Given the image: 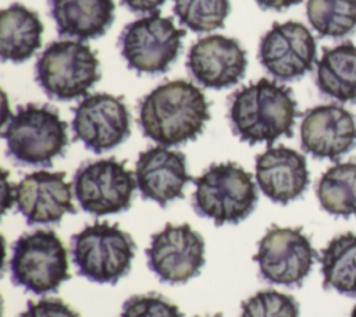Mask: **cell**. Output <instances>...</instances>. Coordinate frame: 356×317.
Wrapping results in <instances>:
<instances>
[{"instance_id":"cell-16","label":"cell","mask_w":356,"mask_h":317,"mask_svg":"<svg viewBox=\"0 0 356 317\" xmlns=\"http://www.w3.org/2000/svg\"><path fill=\"white\" fill-rule=\"evenodd\" d=\"M300 145L316 158L337 160L356 146V117L338 104L312 107L300 122Z\"/></svg>"},{"instance_id":"cell-29","label":"cell","mask_w":356,"mask_h":317,"mask_svg":"<svg viewBox=\"0 0 356 317\" xmlns=\"http://www.w3.org/2000/svg\"><path fill=\"white\" fill-rule=\"evenodd\" d=\"M124 7L136 14H154L165 3V0H120Z\"/></svg>"},{"instance_id":"cell-8","label":"cell","mask_w":356,"mask_h":317,"mask_svg":"<svg viewBox=\"0 0 356 317\" xmlns=\"http://www.w3.org/2000/svg\"><path fill=\"white\" fill-rule=\"evenodd\" d=\"M186 32L160 13L138 18L124 26L118 47L129 70L138 74H164L178 58Z\"/></svg>"},{"instance_id":"cell-17","label":"cell","mask_w":356,"mask_h":317,"mask_svg":"<svg viewBox=\"0 0 356 317\" xmlns=\"http://www.w3.org/2000/svg\"><path fill=\"white\" fill-rule=\"evenodd\" d=\"M134 175L142 197L153 200L161 207L181 199L185 185L192 179L188 174L185 154L165 146L140 152Z\"/></svg>"},{"instance_id":"cell-1","label":"cell","mask_w":356,"mask_h":317,"mask_svg":"<svg viewBox=\"0 0 356 317\" xmlns=\"http://www.w3.org/2000/svg\"><path fill=\"white\" fill-rule=\"evenodd\" d=\"M209 120L210 104L204 93L185 79L160 83L138 104L143 135L165 147L195 140Z\"/></svg>"},{"instance_id":"cell-15","label":"cell","mask_w":356,"mask_h":317,"mask_svg":"<svg viewBox=\"0 0 356 317\" xmlns=\"http://www.w3.org/2000/svg\"><path fill=\"white\" fill-rule=\"evenodd\" d=\"M246 67L248 57L241 43L218 33L196 40L186 57L191 76L199 85L216 90L236 85L245 76Z\"/></svg>"},{"instance_id":"cell-3","label":"cell","mask_w":356,"mask_h":317,"mask_svg":"<svg viewBox=\"0 0 356 317\" xmlns=\"http://www.w3.org/2000/svg\"><path fill=\"white\" fill-rule=\"evenodd\" d=\"M67 122L49 104L28 103L10 115L1 138L8 157L24 167H51L68 145Z\"/></svg>"},{"instance_id":"cell-27","label":"cell","mask_w":356,"mask_h":317,"mask_svg":"<svg viewBox=\"0 0 356 317\" xmlns=\"http://www.w3.org/2000/svg\"><path fill=\"white\" fill-rule=\"evenodd\" d=\"M118 317H184L177 304L159 293L134 295L121 307Z\"/></svg>"},{"instance_id":"cell-4","label":"cell","mask_w":356,"mask_h":317,"mask_svg":"<svg viewBox=\"0 0 356 317\" xmlns=\"http://www.w3.org/2000/svg\"><path fill=\"white\" fill-rule=\"evenodd\" d=\"M193 184V210L217 227L243 221L257 204V188L252 175L232 161L211 164Z\"/></svg>"},{"instance_id":"cell-30","label":"cell","mask_w":356,"mask_h":317,"mask_svg":"<svg viewBox=\"0 0 356 317\" xmlns=\"http://www.w3.org/2000/svg\"><path fill=\"white\" fill-rule=\"evenodd\" d=\"M257 6L263 10H275L282 11L295 4H299L302 0H254Z\"/></svg>"},{"instance_id":"cell-25","label":"cell","mask_w":356,"mask_h":317,"mask_svg":"<svg viewBox=\"0 0 356 317\" xmlns=\"http://www.w3.org/2000/svg\"><path fill=\"white\" fill-rule=\"evenodd\" d=\"M179 24L192 32H211L224 26L231 11L229 0H172Z\"/></svg>"},{"instance_id":"cell-6","label":"cell","mask_w":356,"mask_h":317,"mask_svg":"<svg viewBox=\"0 0 356 317\" xmlns=\"http://www.w3.org/2000/svg\"><path fill=\"white\" fill-rule=\"evenodd\" d=\"M136 245L118 224L95 222L71 236V256L81 277L117 284L131 270Z\"/></svg>"},{"instance_id":"cell-5","label":"cell","mask_w":356,"mask_h":317,"mask_svg":"<svg viewBox=\"0 0 356 317\" xmlns=\"http://www.w3.org/2000/svg\"><path fill=\"white\" fill-rule=\"evenodd\" d=\"M11 282L33 295L56 292L70 279L67 249L53 229H35L21 235L11 247Z\"/></svg>"},{"instance_id":"cell-12","label":"cell","mask_w":356,"mask_h":317,"mask_svg":"<svg viewBox=\"0 0 356 317\" xmlns=\"http://www.w3.org/2000/svg\"><path fill=\"white\" fill-rule=\"evenodd\" d=\"M72 113L74 139L93 153L108 152L131 135V114L118 96L110 93L85 96Z\"/></svg>"},{"instance_id":"cell-28","label":"cell","mask_w":356,"mask_h":317,"mask_svg":"<svg viewBox=\"0 0 356 317\" xmlns=\"http://www.w3.org/2000/svg\"><path fill=\"white\" fill-rule=\"evenodd\" d=\"M18 317H79V314L64 300L46 298L39 302L29 300Z\"/></svg>"},{"instance_id":"cell-10","label":"cell","mask_w":356,"mask_h":317,"mask_svg":"<svg viewBox=\"0 0 356 317\" xmlns=\"http://www.w3.org/2000/svg\"><path fill=\"white\" fill-rule=\"evenodd\" d=\"M316 256L302 228L274 225L259 241L253 260L266 282L299 286L312 271Z\"/></svg>"},{"instance_id":"cell-32","label":"cell","mask_w":356,"mask_h":317,"mask_svg":"<svg viewBox=\"0 0 356 317\" xmlns=\"http://www.w3.org/2000/svg\"><path fill=\"white\" fill-rule=\"evenodd\" d=\"M213 317H221V316H220V314H217V316H213Z\"/></svg>"},{"instance_id":"cell-7","label":"cell","mask_w":356,"mask_h":317,"mask_svg":"<svg viewBox=\"0 0 356 317\" xmlns=\"http://www.w3.org/2000/svg\"><path fill=\"white\" fill-rule=\"evenodd\" d=\"M96 53L79 40L51 42L35 63V81L50 99L70 101L85 96L100 79Z\"/></svg>"},{"instance_id":"cell-24","label":"cell","mask_w":356,"mask_h":317,"mask_svg":"<svg viewBox=\"0 0 356 317\" xmlns=\"http://www.w3.org/2000/svg\"><path fill=\"white\" fill-rule=\"evenodd\" d=\"M312 28L327 38H341L356 28V0H307Z\"/></svg>"},{"instance_id":"cell-21","label":"cell","mask_w":356,"mask_h":317,"mask_svg":"<svg viewBox=\"0 0 356 317\" xmlns=\"http://www.w3.org/2000/svg\"><path fill=\"white\" fill-rule=\"evenodd\" d=\"M318 90L342 103H356V44L350 42L325 47L317 61Z\"/></svg>"},{"instance_id":"cell-11","label":"cell","mask_w":356,"mask_h":317,"mask_svg":"<svg viewBox=\"0 0 356 317\" xmlns=\"http://www.w3.org/2000/svg\"><path fill=\"white\" fill-rule=\"evenodd\" d=\"M147 267L164 284H185L204 266V239L189 224H167L150 238Z\"/></svg>"},{"instance_id":"cell-19","label":"cell","mask_w":356,"mask_h":317,"mask_svg":"<svg viewBox=\"0 0 356 317\" xmlns=\"http://www.w3.org/2000/svg\"><path fill=\"white\" fill-rule=\"evenodd\" d=\"M47 6L61 38L96 39L114 22V0H47Z\"/></svg>"},{"instance_id":"cell-14","label":"cell","mask_w":356,"mask_h":317,"mask_svg":"<svg viewBox=\"0 0 356 317\" xmlns=\"http://www.w3.org/2000/svg\"><path fill=\"white\" fill-rule=\"evenodd\" d=\"M71 188L63 171H35L13 188V199L26 224L50 225L60 222L65 214L76 213Z\"/></svg>"},{"instance_id":"cell-22","label":"cell","mask_w":356,"mask_h":317,"mask_svg":"<svg viewBox=\"0 0 356 317\" xmlns=\"http://www.w3.org/2000/svg\"><path fill=\"white\" fill-rule=\"evenodd\" d=\"M325 289L356 296V232L332 238L320 256Z\"/></svg>"},{"instance_id":"cell-20","label":"cell","mask_w":356,"mask_h":317,"mask_svg":"<svg viewBox=\"0 0 356 317\" xmlns=\"http://www.w3.org/2000/svg\"><path fill=\"white\" fill-rule=\"evenodd\" d=\"M43 24L36 11L13 3L0 13L1 61L19 64L31 58L42 44Z\"/></svg>"},{"instance_id":"cell-9","label":"cell","mask_w":356,"mask_h":317,"mask_svg":"<svg viewBox=\"0 0 356 317\" xmlns=\"http://www.w3.org/2000/svg\"><path fill=\"white\" fill-rule=\"evenodd\" d=\"M72 188L79 207L100 217L128 210L136 181L124 161L110 157L81 164L74 174Z\"/></svg>"},{"instance_id":"cell-13","label":"cell","mask_w":356,"mask_h":317,"mask_svg":"<svg viewBox=\"0 0 356 317\" xmlns=\"http://www.w3.org/2000/svg\"><path fill=\"white\" fill-rule=\"evenodd\" d=\"M317 46L310 29L298 21L275 22L260 38L257 57L275 79L288 82L306 75L316 61Z\"/></svg>"},{"instance_id":"cell-31","label":"cell","mask_w":356,"mask_h":317,"mask_svg":"<svg viewBox=\"0 0 356 317\" xmlns=\"http://www.w3.org/2000/svg\"><path fill=\"white\" fill-rule=\"evenodd\" d=\"M350 317H356V304H355V307H353V310H352V314H350Z\"/></svg>"},{"instance_id":"cell-26","label":"cell","mask_w":356,"mask_h":317,"mask_svg":"<svg viewBox=\"0 0 356 317\" xmlns=\"http://www.w3.org/2000/svg\"><path fill=\"white\" fill-rule=\"evenodd\" d=\"M241 317H299V304L291 295L264 289L242 303Z\"/></svg>"},{"instance_id":"cell-2","label":"cell","mask_w":356,"mask_h":317,"mask_svg":"<svg viewBox=\"0 0 356 317\" xmlns=\"http://www.w3.org/2000/svg\"><path fill=\"white\" fill-rule=\"evenodd\" d=\"M298 103L292 90L261 78L242 86L229 97L228 120L239 140L271 146L281 136H292Z\"/></svg>"},{"instance_id":"cell-18","label":"cell","mask_w":356,"mask_h":317,"mask_svg":"<svg viewBox=\"0 0 356 317\" xmlns=\"http://www.w3.org/2000/svg\"><path fill=\"white\" fill-rule=\"evenodd\" d=\"M254 171L263 195L278 204H288L300 197L310 181L305 156L282 145L260 153Z\"/></svg>"},{"instance_id":"cell-23","label":"cell","mask_w":356,"mask_h":317,"mask_svg":"<svg viewBox=\"0 0 356 317\" xmlns=\"http://www.w3.org/2000/svg\"><path fill=\"white\" fill-rule=\"evenodd\" d=\"M316 195L323 210L338 217H356V161L337 163L318 179Z\"/></svg>"}]
</instances>
